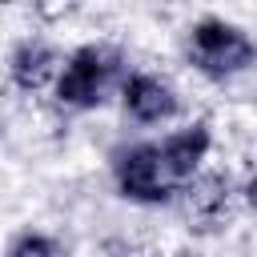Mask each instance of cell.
<instances>
[{
  "instance_id": "obj_6",
  "label": "cell",
  "mask_w": 257,
  "mask_h": 257,
  "mask_svg": "<svg viewBox=\"0 0 257 257\" xmlns=\"http://www.w3.org/2000/svg\"><path fill=\"white\" fill-rule=\"evenodd\" d=\"M60 64H64V52H60L44 32H28V36L12 40L8 56H4V76H8V84H12L16 92L32 96V92L56 84Z\"/></svg>"
},
{
  "instance_id": "obj_12",
  "label": "cell",
  "mask_w": 257,
  "mask_h": 257,
  "mask_svg": "<svg viewBox=\"0 0 257 257\" xmlns=\"http://www.w3.org/2000/svg\"><path fill=\"white\" fill-rule=\"evenodd\" d=\"M0 141H4V116H0Z\"/></svg>"
},
{
  "instance_id": "obj_2",
  "label": "cell",
  "mask_w": 257,
  "mask_h": 257,
  "mask_svg": "<svg viewBox=\"0 0 257 257\" xmlns=\"http://www.w3.org/2000/svg\"><path fill=\"white\" fill-rule=\"evenodd\" d=\"M185 60L205 80L225 84L257 64V40L249 36V28H241L217 12H205L185 28Z\"/></svg>"
},
{
  "instance_id": "obj_5",
  "label": "cell",
  "mask_w": 257,
  "mask_h": 257,
  "mask_svg": "<svg viewBox=\"0 0 257 257\" xmlns=\"http://www.w3.org/2000/svg\"><path fill=\"white\" fill-rule=\"evenodd\" d=\"M116 96H120L124 120H133L141 128H157V124H169L181 116V92L173 88V80H165L161 72H149V68H128Z\"/></svg>"
},
{
  "instance_id": "obj_4",
  "label": "cell",
  "mask_w": 257,
  "mask_h": 257,
  "mask_svg": "<svg viewBox=\"0 0 257 257\" xmlns=\"http://www.w3.org/2000/svg\"><path fill=\"white\" fill-rule=\"evenodd\" d=\"M233 201H237V185L229 169H201L177 197L193 233H221L233 217Z\"/></svg>"
},
{
  "instance_id": "obj_9",
  "label": "cell",
  "mask_w": 257,
  "mask_h": 257,
  "mask_svg": "<svg viewBox=\"0 0 257 257\" xmlns=\"http://www.w3.org/2000/svg\"><path fill=\"white\" fill-rule=\"evenodd\" d=\"M100 257H133V241L120 237V233H112V237L100 241Z\"/></svg>"
},
{
  "instance_id": "obj_1",
  "label": "cell",
  "mask_w": 257,
  "mask_h": 257,
  "mask_svg": "<svg viewBox=\"0 0 257 257\" xmlns=\"http://www.w3.org/2000/svg\"><path fill=\"white\" fill-rule=\"evenodd\" d=\"M128 76L124 52L104 40H84L64 52L60 76L52 84V104L64 112H92L108 100V92H120V80Z\"/></svg>"
},
{
  "instance_id": "obj_10",
  "label": "cell",
  "mask_w": 257,
  "mask_h": 257,
  "mask_svg": "<svg viewBox=\"0 0 257 257\" xmlns=\"http://www.w3.org/2000/svg\"><path fill=\"white\" fill-rule=\"evenodd\" d=\"M237 201H241V205H245V209L257 217V169H253V173H249V177L237 185Z\"/></svg>"
},
{
  "instance_id": "obj_7",
  "label": "cell",
  "mask_w": 257,
  "mask_h": 257,
  "mask_svg": "<svg viewBox=\"0 0 257 257\" xmlns=\"http://www.w3.org/2000/svg\"><path fill=\"white\" fill-rule=\"evenodd\" d=\"M157 145H161V161H165L169 181L177 189H185L205 169V161L213 153V128H209V120H189V124L165 133Z\"/></svg>"
},
{
  "instance_id": "obj_11",
  "label": "cell",
  "mask_w": 257,
  "mask_h": 257,
  "mask_svg": "<svg viewBox=\"0 0 257 257\" xmlns=\"http://www.w3.org/2000/svg\"><path fill=\"white\" fill-rule=\"evenodd\" d=\"M169 257H205V253H201V249H173Z\"/></svg>"
},
{
  "instance_id": "obj_8",
  "label": "cell",
  "mask_w": 257,
  "mask_h": 257,
  "mask_svg": "<svg viewBox=\"0 0 257 257\" xmlns=\"http://www.w3.org/2000/svg\"><path fill=\"white\" fill-rule=\"evenodd\" d=\"M4 257H68V245L48 229L24 225L4 241Z\"/></svg>"
},
{
  "instance_id": "obj_3",
  "label": "cell",
  "mask_w": 257,
  "mask_h": 257,
  "mask_svg": "<svg viewBox=\"0 0 257 257\" xmlns=\"http://www.w3.org/2000/svg\"><path fill=\"white\" fill-rule=\"evenodd\" d=\"M108 177L120 201L141 205V209H165L177 205L181 189L169 181L161 145L157 141H124L108 153Z\"/></svg>"
}]
</instances>
